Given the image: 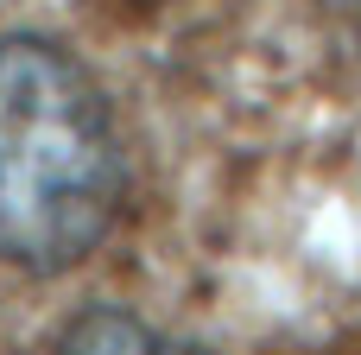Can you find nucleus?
I'll use <instances>...</instances> for the list:
<instances>
[{"mask_svg":"<svg viewBox=\"0 0 361 355\" xmlns=\"http://www.w3.org/2000/svg\"><path fill=\"white\" fill-rule=\"evenodd\" d=\"M127 152L102 83L44 32L0 38V260L63 273L108 241Z\"/></svg>","mask_w":361,"mask_h":355,"instance_id":"f257e3e1","label":"nucleus"},{"mask_svg":"<svg viewBox=\"0 0 361 355\" xmlns=\"http://www.w3.org/2000/svg\"><path fill=\"white\" fill-rule=\"evenodd\" d=\"M57 355H209V349H197L121 305H95V311L70 318V330L57 337Z\"/></svg>","mask_w":361,"mask_h":355,"instance_id":"f03ea898","label":"nucleus"}]
</instances>
